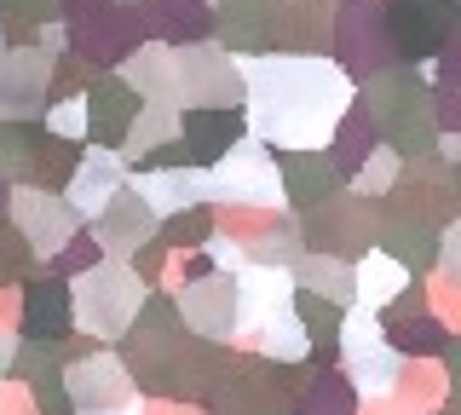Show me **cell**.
<instances>
[{"label": "cell", "instance_id": "obj_1", "mask_svg": "<svg viewBox=\"0 0 461 415\" xmlns=\"http://www.w3.org/2000/svg\"><path fill=\"white\" fill-rule=\"evenodd\" d=\"M133 306H139L133 277L115 271V266H93V277L81 283V300L69 311H76L86 329H98V335H122V323L133 318Z\"/></svg>", "mask_w": 461, "mask_h": 415}, {"label": "cell", "instance_id": "obj_7", "mask_svg": "<svg viewBox=\"0 0 461 415\" xmlns=\"http://www.w3.org/2000/svg\"><path fill=\"white\" fill-rule=\"evenodd\" d=\"M300 415H352V386H346L340 375H317L306 386V404H300Z\"/></svg>", "mask_w": 461, "mask_h": 415}, {"label": "cell", "instance_id": "obj_5", "mask_svg": "<svg viewBox=\"0 0 461 415\" xmlns=\"http://www.w3.org/2000/svg\"><path fill=\"white\" fill-rule=\"evenodd\" d=\"M69 392L81 398H98V404H104V398H115V392H127V381H122V369L110 364V357H98V364H81V369H69Z\"/></svg>", "mask_w": 461, "mask_h": 415}, {"label": "cell", "instance_id": "obj_8", "mask_svg": "<svg viewBox=\"0 0 461 415\" xmlns=\"http://www.w3.org/2000/svg\"><path fill=\"white\" fill-rule=\"evenodd\" d=\"M139 191H144V196H150L156 208L167 213L173 203H179V196H191V191H202V179H185V174H179V179H156V174H150V179H139Z\"/></svg>", "mask_w": 461, "mask_h": 415}, {"label": "cell", "instance_id": "obj_12", "mask_svg": "<svg viewBox=\"0 0 461 415\" xmlns=\"http://www.w3.org/2000/svg\"><path fill=\"white\" fill-rule=\"evenodd\" d=\"M93 415H122V410H93Z\"/></svg>", "mask_w": 461, "mask_h": 415}, {"label": "cell", "instance_id": "obj_9", "mask_svg": "<svg viewBox=\"0 0 461 415\" xmlns=\"http://www.w3.org/2000/svg\"><path fill=\"white\" fill-rule=\"evenodd\" d=\"M398 289V271H386V266H364V294H393Z\"/></svg>", "mask_w": 461, "mask_h": 415}, {"label": "cell", "instance_id": "obj_10", "mask_svg": "<svg viewBox=\"0 0 461 415\" xmlns=\"http://www.w3.org/2000/svg\"><path fill=\"white\" fill-rule=\"evenodd\" d=\"M69 266H76V271L98 266V242H93V237H76V242H69Z\"/></svg>", "mask_w": 461, "mask_h": 415}, {"label": "cell", "instance_id": "obj_2", "mask_svg": "<svg viewBox=\"0 0 461 415\" xmlns=\"http://www.w3.org/2000/svg\"><path fill=\"white\" fill-rule=\"evenodd\" d=\"M69 318H76V311H69V294L58 289V283H35V289H29V300H23V329L29 335H47V340H58L69 329Z\"/></svg>", "mask_w": 461, "mask_h": 415}, {"label": "cell", "instance_id": "obj_4", "mask_svg": "<svg viewBox=\"0 0 461 415\" xmlns=\"http://www.w3.org/2000/svg\"><path fill=\"white\" fill-rule=\"evenodd\" d=\"M18 208H23V231H29L35 248H58V242L69 237V220H64V213H47L52 208L47 196H18Z\"/></svg>", "mask_w": 461, "mask_h": 415}, {"label": "cell", "instance_id": "obj_3", "mask_svg": "<svg viewBox=\"0 0 461 415\" xmlns=\"http://www.w3.org/2000/svg\"><path fill=\"white\" fill-rule=\"evenodd\" d=\"M115 185H122V167H115L110 156L81 162V174H76V208L81 213H104L115 203Z\"/></svg>", "mask_w": 461, "mask_h": 415}, {"label": "cell", "instance_id": "obj_6", "mask_svg": "<svg viewBox=\"0 0 461 415\" xmlns=\"http://www.w3.org/2000/svg\"><path fill=\"white\" fill-rule=\"evenodd\" d=\"M352 381L364 386V392H393L398 386V352H386V347L357 352L352 357Z\"/></svg>", "mask_w": 461, "mask_h": 415}, {"label": "cell", "instance_id": "obj_11", "mask_svg": "<svg viewBox=\"0 0 461 415\" xmlns=\"http://www.w3.org/2000/svg\"><path fill=\"white\" fill-rule=\"evenodd\" d=\"M6 364H12V340L0 335V375H6Z\"/></svg>", "mask_w": 461, "mask_h": 415}]
</instances>
